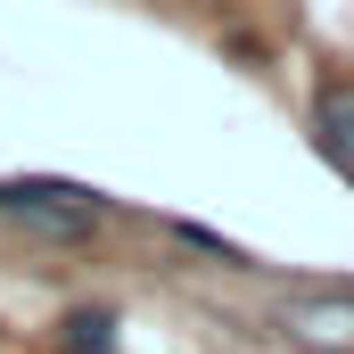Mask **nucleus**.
Here are the masks:
<instances>
[{
	"label": "nucleus",
	"mask_w": 354,
	"mask_h": 354,
	"mask_svg": "<svg viewBox=\"0 0 354 354\" xmlns=\"http://www.w3.org/2000/svg\"><path fill=\"white\" fill-rule=\"evenodd\" d=\"M0 214H8V223H25L33 239L83 248V239H99V223H107V198H99V189H83V181L8 174V181H0Z\"/></svg>",
	"instance_id": "obj_1"
},
{
	"label": "nucleus",
	"mask_w": 354,
	"mask_h": 354,
	"mask_svg": "<svg viewBox=\"0 0 354 354\" xmlns=\"http://www.w3.org/2000/svg\"><path fill=\"white\" fill-rule=\"evenodd\" d=\"M313 149H322L330 174L354 181V83L346 75H322L313 83Z\"/></svg>",
	"instance_id": "obj_2"
},
{
	"label": "nucleus",
	"mask_w": 354,
	"mask_h": 354,
	"mask_svg": "<svg viewBox=\"0 0 354 354\" xmlns=\"http://www.w3.org/2000/svg\"><path fill=\"white\" fill-rule=\"evenodd\" d=\"M58 354H115V313H107V305L58 313Z\"/></svg>",
	"instance_id": "obj_3"
},
{
	"label": "nucleus",
	"mask_w": 354,
	"mask_h": 354,
	"mask_svg": "<svg viewBox=\"0 0 354 354\" xmlns=\"http://www.w3.org/2000/svg\"><path fill=\"white\" fill-rule=\"evenodd\" d=\"M165 231H174L181 248H198V256H214V264H248V256H239L231 239H214V231H198V223H165Z\"/></svg>",
	"instance_id": "obj_4"
}]
</instances>
